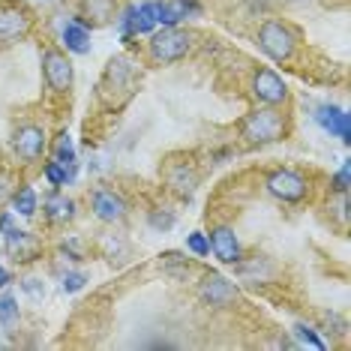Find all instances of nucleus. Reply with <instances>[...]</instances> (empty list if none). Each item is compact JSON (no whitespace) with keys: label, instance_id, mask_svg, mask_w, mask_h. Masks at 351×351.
I'll use <instances>...</instances> for the list:
<instances>
[{"label":"nucleus","instance_id":"f257e3e1","mask_svg":"<svg viewBox=\"0 0 351 351\" xmlns=\"http://www.w3.org/2000/svg\"><path fill=\"white\" fill-rule=\"evenodd\" d=\"M241 135L246 138V145H270V141H279L285 135V117L276 108L252 111L241 126Z\"/></svg>","mask_w":351,"mask_h":351},{"label":"nucleus","instance_id":"f03ea898","mask_svg":"<svg viewBox=\"0 0 351 351\" xmlns=\"http://www.w3.org/2000/svg\"><path fill=\"white\" fill-rule=\"evenodd\" d=\"M258 45L270 60L285 63V60H291L298 39H294V34L282 25V21H265L261 30H258Z\"/></svg>","mask_w":351,"mask_h":351},{"label":"nucleus","instance_id":"7ed1b4c3","mask_svg":"<svg viewBox=\"0 0 351 351\" xmlns=\"http://www.w3.org/2000/svg\"><path fill=\"white\" fill-rule=\"evenodd\" d=\"M189 49H193V39L178 27H165L150 36V54H154V60H159V63H174V60L186 58Z\"/></svg>","mask_w":351,"mask_h":351},{"label":"nucleus","instance_id":"20e7f679","mask_svg":"<svg viewBox=\"0 0 351 351\" xmlns=\"http://www.w3.org/2000/svg\"><path fill=\"white\" fill-rule=\"evenodd\" d=\"M267 189H270V195H276L279 202H285V204H298L306 198L309 193V186H306V180H303V174L298 171H291V169H276V171H270L267 174Z\"/></svg>","mask_w":351,"mask_h":351},{"label":"nucleus","instance_id":"39448f33","mask_svg":"<svg viewBox=\"0 0 351 351\" xmlns=\"http://www.w3.org/2000/svg\"><path fill=\"white\" fill-rule=\"evenodd\" d=\"M43 73L54 93H66L69 87H73V63L58 49H49L43 54Z\"/></svg>","mask_w":351,"mask_h":351},{"label":"nucleus","instance_id":"423d86ee","mask_svg":"<svg viewBox=\"0 0 351 351\" xmlns=\"http://www.w3.org/2000/svg\"><path fill=\"white\" fill-rule=\"evenodd\" d=\"M252 93H255V99L265 102V106H279V102L289 99V87H285V82L274 69H258V73H255Z\"/></svg>","mask_w":351,"mask_h":351},{"label":"nucleus","instance_id":"0eeeda50","mask_svg":"<svg viewBox=\"0 0 351 351\" xmlns=\"http://www.w3.org/2000/svg\"><path fill=\"white\" fill-rule=\"evenodd\" d=\"M30 12L19 3H3L0 6V43H12V39L25 36L30 30Z\"/></svg>","mask_w":351,"mask_h":351},{"label":"nucleus","instance_id":"6e6552de","mask_svg":"<svg viewBox=\"0 0 351 351\" xmlns=\"http://www.w3.org/2000/svg\"><path fill=\"white\" fill-rule=\"evenodd\" d=\"M202 300L204 303H210V306H231V303L237 300V289L228 282L226 276H219V274H207L202 279Z\"/></svg>","mask_w":351,"mask_h":351},{"label":"nucleus","instance_id":"1a4fd4ad","mask_svg":"<svg viewBox=\"0 0 351 351\" xmlns=\"http://www.w3.org/2000/svg\"><path fill=\"white\" fill-rule=\"evenodd\" d=\"M12 147L25 162H36L45 150V130L43 126H21L12 138Z\"/></svg>","mask_w":351,"mask_h":351},{"label":"nucleus","instance_id":"9d476101","mask_svg":"<svg viewBox=\"0 0 351 351\" xmlns=\"http://www.w3.org/2000/svg\"><path fill=\"white\" fill-rule=\"evenodd\" d=\"M207 241H210V250L217 252V258L222 265H237V261H241V243H237L231 228H226V226L213 228L210 234H207Z\"/></svg>","mask_w":351,"mask_h":351},{"label":"nucleus","instance_id":"9b49d317","mask_svg":"<svg viewBox=\"0 0 351 351\" xmlns=\"http://www.w3.org/2000/svg\"><path fill=\"white\" fill-rule=\"evenodd\" d=\"M90 204H93V213H97L102 222H121L126 217L123 198L117 193H111V189H97L90 198Z\"/></svg>","mask_w":351,"mask_h":351},{"label":"nucleus","instance_id":"f8f14e48","mask_svg":"<svg viewBox=\"0 0 351 351\" xmlns=\"http://www.w3.org/2000/svg\"><path fill=\"white\" fill-rule=\"evenodd\" d=\"M315 121L322 123L330 135H339L342 141H351V121H348V114L342 108L322 106V108H318V114H315Z\"/></svg>","mask_w":351,"mask_h":351},{"label":"nucleus","instance_id":"ddd939ff","mask_svg":"<svg viewBox=\"0 0 351 351\" xmlns=\"http://www.w3.org/2000/svg\"><path fill=\"white\" fill-rule=\"evenodd\" d=\"M63 43H66L69 51L87 54L90 51V30H87L82 21H69V25L63 27Z\"/></svg>","mask_w":351,"mask_h":351},{"label":"nucleus","instance_id":"4468645a","mask_svg":"<svg viewBox=\"0 0 351 351\" xmlns=\"http://www.w3.org/2000/svg\"><path fill=\"white\" fill-rule=\"evenodd\" d=\"M169 186L180 198H189L195 193V186H198V178H195L193 169H186V165H174V169L169 171Z\"/></svg>","mask_w":351,"mask_h":351},{"label":"nucleus","instance_id":"2eb2a0df","mask_svg":"<svg viewBox=\"0 0 351 351\" xmlns=\"http://www.w3.org/2000/svg\"><path fill=\"white\" fill-rule=\"evenodd\" d=\"M45 217L51 222H66L75 217V202L66 195H49L45 198Z\"/></svg>","mask_w":351,"mask_h":351},{"label":"nucleus","instance_id":"dca6fc26","mask_svg":"<svg viewBox=\"0 0 351 351\" xmlns=\"http://www.w3.org/2000/svg\"><path fill=\"white\" fill-rule=\"evenodd\" d=\"M12 207L21 213V217H34L36 213V193L30 186H21L19 193L12 195Z\"/></svg>","mask_w":351,"mask_h":351},{"label":"nucleus","instance_id":"f3484780","mask_svg":"<svg viewBox=\"0 0 351 351\" xmlns=\"http://www.w3.org/2000/svg\"><path fill=\"white\" fill-rule=\"evenodd\" d=\"M54 159H58L60 165H66L69 171H75V147H73V138H69V135H60V138H58Z\"/></svg>","mask_w":351,"mask_h":351},{"label":"nucleus","instance_id":"a211bd4d","mask_svg":"<svg viewBox=\"0 0 351 351\" xmlns=\"http://www.w3.org/2000/svg\"><path fill=\"white\" fill-rule=\"evenodd\" d=\"M45 178H49L54 186H66V183L75 178V171H69L66 165H60L58 159H51V162H45Z\"/></svg>","mask_w":351,"mask_h":351},{"label":"nucleus","instance_id":"6ab92c4d","mask_svg":"<svg viewBox=\"0 0 351 351\" xmlns=\"http://www.w3.org/2000/svg\"><path fill=\"white\" fill-rule=\"evenodd\" d=\"M15 318H19V306H15V300L10 298V294H3V298H0V322L12 324Z\"/></svg>","mask_w":351,"mask_h":351},{"label":"nucleus","instance_id":"aec40b11","mask_svg":"<svg viewBox=\"0 0 351 351\" xmlns=\"http://www.w3.org/2000/svg\"><path fill=\"white\" fill-rule=\"evenodd\" d=\"M294 333H298V339H300V342H306L309 348H318V351L324 348V342H322V339H318L315 333H313V327H306V324H298V327H294Z\"/></svg>","mask_w":351,"mask_h":351},{"label":"nucleus","instance_id":"412c9836","mask_svg":"<svg viewBox=\"0 0 351 351\" xmlns=\"http://www.w3.org/2000/svg\"><path fill=\"white\" fill-rule=\"evenodd\" d=\"M186 246H189V252H195V255H207V252H210V241H207L204 234H198V231L186 237Z\"/></svg>","mask_w":351,"mask_h":351},{"label":"nucleus","instance_id":"4be33fe9","mask_svg":"<svg viewBox=\"0 0 351 351\" xmlns=\"http://www.w3.org/2000/svg\"><path fill=\"white\" fill-rule=\"evenodd\" d=\"M84 282H87L84 274H66L63 276V291H78Z\"/></svg>","mask_w":351,"mask_h":351},{"label":"nucleus","instance_id":"5701e85b","mask_svg":"<svg viewBox=\"0 0 351 351\" xmlns=\"http://www.w3.org/2000/svg\"><path fill=\"white\" fill-rule=\"evenodd\" d=\"M150 226H154V228H171L174 226V217H171V213H165V217L154 213V217H150Z\"/></svg>","mask_w":351,"mask_h":351},{"label":"nucleus","instance_id":"b1692460","mask_svg":"<svg viewBox=\"0 0 351 351\" xmlns=\"http://www.w3.org/2000/svg\"><path fill=\"white\" fill-rule=\"evenodd\" d=\"M337 193H342V195L348 193V165H342L337 174Z\"/></svg>","mask_w":351,"mask_h":351},{"label":"nucleus","instance_id":"393cba45","mask_svg":"<svg viewBox=\"0 0 351 351\" xmlns=\"http://www.w3.org/2000/svg\"><path fill=\"white\" fill-rule=\"evenodd\" d=\"M10 186H12L10 174H3V171H0V202H3V198L10 195Z\"/></svg>","mask_w":351,"mask_h":351},{"label":"nucleus","instance_id":"a878e982","mask_svg":"<svg viewBox=\"0 0 351 351\" xmlns=\"http://www.w3.org/2000/svg\"><path fill=\"white\" fill-rule=\"evenodd\" d=\"M25 291H30V294H34V298H39V294H43L45 289H43V285H39V279H27V282H25Z\"/></svg>","mask_w":351,"mask_h":351},{"label":"nucleus","instance_id":"bb28decb","mask_svg":"<svg viewBox=\"0 0 351 351\" xmlns=\"http://www.w3.org/2000/svg\"><path fill=\"white\" fill-rule=\"evenodd\" d=\"M6 282H10V274H6V270H3V267H0V289H3V285H6Z\"/></svg>","mask_w":351,"mask_h":351}]
</instances>
